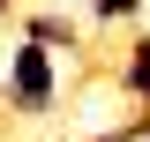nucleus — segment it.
<instances>
[{
	"instance_id": "f03ea898",
	"label": "nucleus",
	"mask_w": 150,
	"mask_h": 142,
	"mask_svg": "<svg viewBox=\"0 0 150 142\" xmlns=\"http://www.w3.org/2000/svg\"><path fill=\"white\" fill-rule=\"evenodd\" d=\"M112 82H120V97H135V105L150 112V30L120 45V75H112Z\"/></svg>"
},
{
	"instance_id": "7ed1b4c3",
	"label": "nucleus",
	"mask_w": 150,
	"mask_h": 142,
	"mask_svg": "<svg viewBox=\"0 0 150 142\" xmlns=\"http://www.w3.org/2000/svg\"><path fill=\"white\" fill-rule=\"evenodd\" d=\"M23 37L45 45V53H68V45H83V22H68V15H23Z\"/></svg>"
},
{
	"instance_id": "20e7f679",
	"label": "nucleus",
	"mask_w": 150,
	"mask_h": 142,
	"mask_svg": "<svg viewBox=\"0 0 150 142\" xmlns=\"http://www.w3.org/2000/svg\"><path fill=\"white\" fill-rule=\"evenodd\" d=\"M143 0H90V22H135Z\"/></svg>"
},
{
	"instance_id": "f257e3e1",
	"label": "nucleus",
	"mask_w": 150,
	"mask_h": 142,
	"mask_svg": "<svg viewBox=\"0 0 150 142\" xmlns=\"http://www.w3.org/2000/svg\"><path fill=\"white\" fill-rule=\"evenodd\" d=\"M0 105H8V112H23V120H38V112H53V105H60V67H53V53H45V45H30V37L15 45Z\"/></svg>"
}]
</instances>
